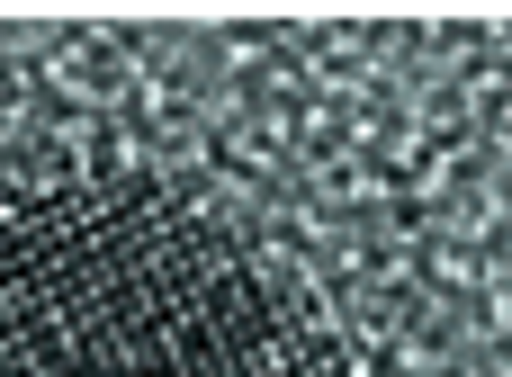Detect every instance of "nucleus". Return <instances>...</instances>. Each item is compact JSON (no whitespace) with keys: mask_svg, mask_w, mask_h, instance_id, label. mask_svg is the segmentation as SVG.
Instances as JSON below:
<instances>
[]
</instances>
